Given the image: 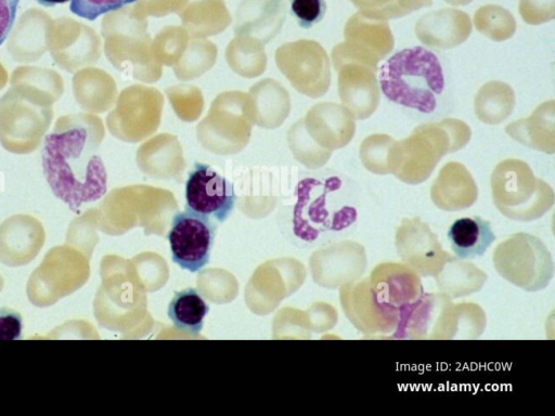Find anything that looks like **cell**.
Instances as JSON below:
<instances>
[{
  "label": "cell",
  "mask_w": 555,
  "mask_h": 416,
  "mask_svg": "<svg viewBox=\"0 0 555 416\" xmlns=\"http://www.w3.org/2000/svg\"><path fill=\"white\" fill-rule=\"evenodd\" d=\"M360 208L358 191L345 176L332 171L308 174L296 187L292 234L302 247L332 243L354 231Z\"/></svg>",
  "instance_id": "1"
},
{
  "label": "cell",
  "mask_w": 555,
  "mask_h": 416,
  "mask_svg": "<svg viewBox=\"0 0 555 416\" xmlns=\"http://www.w3.org/2000/svg\"><path fill=\"white\" fill-rule=\"evenodd\" d=\"M41 166L52 193L74 212L106 193V170L85 127L46 135Z\"/></svg>",
  "instance_id": "2"
},
{
  "label": "cell",
  "mask_w": 555,
  "mask_h": 416,
  "mask_svg": "<svg viewBox=\"0 0 555 416\" xmlns=\"http://www.w3.org/2000/svg\"><path fill=\"white\" fill-rule=\"evenodd\" d=\"M378 81L384 95L393 103L433 113L444 89V76L437 55L423 48L403 49L379 68Z\"/></svg>",
  "instance_id": "3"
},
{
  "label": "cell",
  "mask_w": 555,
  "mask_h": 416,
  "mask_svg": "<svg viewBox=\"0 0 555 416\" xmlns=\"http://www.w3.org/2000/svg\"><path fill=\"white\" fill-rule=\"evenodd\" d=\"M216 232L217 225L209 217L189 208L177 212L167 233L172 261L192 273L204 269L209 262Z\"/></svg>",
  "instance_id": "4"
},
{
  "label": "cell",
  "mask_w": 555,
  "mask_h": 416,
  "mask_svg": "<svg viewBox=\"0 0 555 416\" xmlns=\"http://www.w3.org/2000/svg\"><path fill=\"white\" fill-rule=\"evenodd\" d=\"M233 184L209 165L195 162L185 181L186 208L224 222L235 205Z\"/></svg>",
  "instance_id": "5"
},
{
  "label": "cell",
  "mask_w": 555,
  "mask_h": 416,
  "mask_svg": "<svg viewBox=\"0 0 555 416\" xmlns=\"http://www.w3.org/2000/svg\"><path fill=\"white\" fill-rule=\"evenodd\" d=\"M447 237L452 251L462 260L482 256L495 239L490 222L477 216L456 219Z\"/></svg>",
  "instance_id": "6"
},
{
  "label": "cell",
  "mask_w": 555,
  "mask_h": 416,
  "mask_svg": "<svg viewBox=\"0 0 555 416\" xmlns=\"http://www.w3.org/2000/svg\"><path fill=\"white\" fill-rule=\"evenodd\" d=\"M208 312V303L193 287L175 291L167 308V315L173 327L192 336L201 333Z\"/></svg>",
  "instance_id": "7"
},
{
  "label": "cell",
  "mask_w": 555,
  "mask_h": 416,
  "mask_svg": "<svg viewBox=\"0 0 555 416\" xmlns=\"http://www.w3.org/2000/svg\"><path fill=\"white\" fill-rule=\"evenodd\" d=\"M137 0H70L69 10L73 14L94 21L100 15L116 11Z\"/></svg>",
  "instance_id": "8"
},
{
  "label": "cell",
  "mask_w": 555,
  "mask_h": 416,
  "mask_svg": "<svg viewBox=\"0 0 555 416\" xmlns=\"http://www.w3.org/2000/svg\"><path fill=\"white\" fill-rule=\"evenodd\" d=\"M288 2L298 25L305 29L320 23L327 9L325 0H288Z\"/></svg>",
  "instance_id": "9"
},
{
  "label": "cell",
  "mask_w": 555,
  "mask_h": 416,
  "mask_svg": "<svg viewBox=\"0 0 555 416\" xmlns=\"http://www.w3.org/2000/svg\"><path fill=\"white\" fill-rule=\"evenodd\" d=\"M23 318L20 312L11 308H0V341L22 338Z\"/></svg>",
  "instance_id": "10"
},
{
  "label": "cell",
  "mask_w": 555,
  "mask_h": 416,
  "mask_svg": "<svg viewBox=\"0 0 555 416\" xmlns=\"http://www.w3.org/2000/svg\"><path fill=\"white\" fill-rule=\"evenodd\" d=\"M18 3L20 0H0V46L14 26Z\"/></svg>",
  "instance_id": "11"
},
{
  "label": "cell",
  "mask_w": 555,
  "mask_h": 416,
  "mask_svg": "<svg viewBox=\"0 0 555 416\" xmlns=\"http://www.w3.org/2000/svg\"><path fill=\"white\" fill-rule=\"evenodd\" d=\"M39 4L43 5V6H54L56 4H62V3H66L68 2L69 0H36Z\"/></svg>",
  "instance_id": "12"
}]
</instances>
